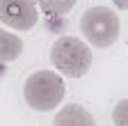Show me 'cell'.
Masks as SVG:
<instances>
[{"label":"cell","instance_id":"obj_1","mask_svg":"<svg viewBox=\"0 0 128 126\" xmlns=\"http://www.w3.org/2000/svg\"><path fill=\"white\" fill-rule=\"evenodd\" d=\"M64 94H66L64 80L53 71H37V73H32L25 80V85H23L25 103L32 110H37V112L55 110L62 103Z\"/></svg>","mask_w":128,"mask_h":126},{"label":"cell","instance_id":"obj_2","mask_svg":"<svg viewBox=\"0 0 128 126\" xmlns=\"http://www.w3.org/2000/svg\"><path fill=\"white\" fill-rule=\"evenodd\" d=\"M50 62L57 71L66 73L71 78L85 76L92 67V51L80 37H57L50 48Z\"/></svg>","mask_w":128,"mask_h":126},{"label":"cell","instance_id":"obj_3","mask_svg":"<svg viewBox=\"0 0 128 126\" xmlns=\"http://www.w3.org/2000/svg\"><path fill=\"white\" fill-rule=\"evenodd\" d=\"M80 32L92 46L108 48L119 37V16L110 7H89L80 19Z\"/></svg>","mask_w":128,"mask_h":126},{"label":"cell","instance_id":"obj_4","mask_svg":"<svg viewBox=\"0 0 128 126\" xmlns=\"http://www.w3.org/2000/svg\"><path fill=\"white\" fill-rule=\"evenodd\" d=\"M0 21L7 28L25 32L37 25V0H0Z\"/></svg>","mask_w":128,"mask_h":126},{"label":"cell","instance_id":"obj_5","mask_svg":"<svg viewBox=\"0 0 128 126\" xmlns=\"http://www.w3.org/2000/svg\"><path fill=\"white\" fill-rule=\"evenodd\" d=\"M53 126H96V119L92 117L89 110L82 105L69 103L66 108H62L53 119Z\"/></svg>","mask_w":128,"mask_h":126},{"label":"cell","instance_id":"obj_6","mask_svg":"<svg viewBox=\"0 0 128 126\" xmlns=\"http://www.w3.org/2000/svg\"><path fill=\"white\" fill-rule=\"evenodd\" d=\"M21 53H23L21 37H16L14 32H7V30H0V64L18 60Z\"/></svg>","mask_w":128,"mask_h":126},{"label":"cell","instance_id":"obj_7","mask_svg":"<svg viewBox=\"0 0 128 126\" xmlns=\"http://www.w3.org/2000/svg\"><path fill=\"white\" fill-rule=\"evenodd\" d=\"M78 0H37V5L41 7V12L46 16H62L76 7Z\"/></svg>","mask_w":128,"mask_h":126},{"label":"cell","instance_id":"obj_8","mask_svg":"<svg viewBox=\"0 0 128 126\" xmlns=\"http://www.w3.org/2000/svg\"><path fill=\"white\" fill-rule=\"evenodd\" d=\"M112 121L114 126H128V99H121L112 110Z\"/></svg>","mask_w":128,"mask_h":126},{"label":"cell","instance_id":"obj_9","mask_svg":"<svg viewBox=\"0 0 128 126\" xmlns=\"http://www.w3.org/2000/svg\"><path fill=\"white\" fill-rule=\"evenodd\" d=\"M114 3V7H119V9H128V0H112Z\"/></svg>","mask_w":128,"mask_h":126}]
</instances>
